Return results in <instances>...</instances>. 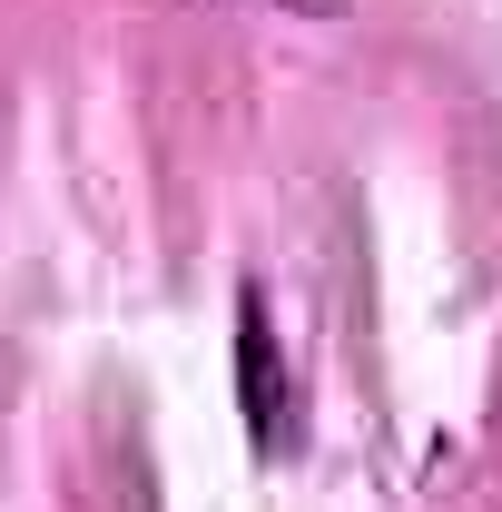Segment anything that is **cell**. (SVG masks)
I'll return each instance as SVG.
<instances>
[{
	"label": "cell",
	"instance_id": "1",
	"mask_svg": "<svg viewBox=\"0 0 502 512\" xmlns=\"http://www.w3.org/2000/svg\"><path fill=\"white\" fill-rule=\"evenodd\" d=\"M237 394H247V434L256 453H296V384L276 375V325H266V296L237 286Z\"/></svg>",
	"mask_w": 502,
	"mask_h": 512
}]
</instances>
